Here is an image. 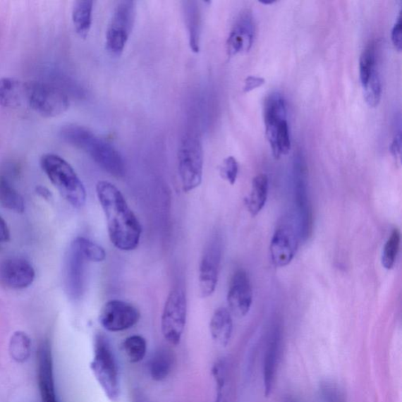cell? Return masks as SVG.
Masks as SVG:
<instances>
[{
	"label": "cell",
	"instance_id": "6da1fadb",
	"mask_svg": "<svg viewBox=\"0 0 402 402\" xmlns=\"http://www.w3.org/2000/svg\"><path fill=\"white\" fill-rule=\"evenodd\" d=\"M97 196L105 213L109 239L121 251H133L140 245L142 226L122 193L113 183L100 181Z\"/></svg>",
	"mask_w": 402,
	"mask_h": 402
},
{
	"label": "cell",
	"instance_id": "7a4b0ae2",
	"mask_svg": "<svg viewBox=\"0 0 402 402\" xmlns=\"http://www.w3.org/2000/svg\"><path fill=\"white\" fill-rule=\"evenodd\" d=\"M71 102L64 89L42 81L13 78L5 96V106L26 108L46 117H56L68 110Z\"/></svg>",
	"mask_w": 402,
	"mask_h": 402
},
{
	"label": "cell",
	"instance_id": "3957f363",
	"mask_svg": "<svg viewBox=\"0 0 402 402\" xmlns=\"http://www.w3.org/2000/svg\"><path fill=\"white\" fill-rule=\"evenodd\" d=\"M61 136L68 144L86 152L109 174L117 178L126 175V165L120 152L91 130L78 124H68L61 128Z\"/></svg>",
	"mask_w": 402,
	"mask_h": 402
},
{
	"label": "cell",
	"instance_id": "277c9868",
	"mask_svg": "<svg viewBox=\"0 0 402 402\" xmlns=\"http://www.w3.org/2000/svg\"><path fill=\"white\" fill-rule=\"evenodd\" d=\"M40 164L48 178L69 204L75 209L85 205V187L66 159L56 154H47L41 158Z\"/></svg>",
	"mask_w": 402,
	"mask_h": 402
},
{
	"label": "cell",
	"instance_id": "5b68a950",
	"mask_svg": "<svg viewBox=\"0 0 402 402\" xmlns=\"http://www.w3.org/2000/svg\"><path fill=\"white\" fill-rule=\"evenodd\" d=\"M90 367L107 398L116 402L120 398L121 391L119 367L106 336L96 335L94 358Z\"/></svg>",
	"mask_w": 402,
	"mask_h": 402
},
{
	"label": "cell",
	"instance_id": "8992f818",
	"mask_svg": "<svg viewBox=\"0 0 402 402\" xmlns=\"http://www.w3.org/2000/svg\"><path fill=\"white\" fill-rule=\"evenodd\" d=\"M293 193L296 212V216L293 217L299 231L300 240L306 241L312 232L313 217L308 195L307 164L301 154H298L294 159Z\"/></svg>",
	"mask_w": 402,
	"mask_h": 402
},
{
	"label": "cell",
	"instance_id": "52a82bcc",
	"mask_svg": "<svg viewBox=\"0 0 402 402\" xmlns=\"http://www.w3.org/2000/svg\"><path fill=\"white\" fill-rule=\"evenodd\" d=\"M178 168L183 189L193 191L202 183L204 152L202 145L196 136H185L179 145Z\"/></svg>",
	"mask_w": 402,
	"mask_h": 402
},
{
	"label": "cell",
	"instance_id": "ba28073f",
	"mask_svg": "<svg viewBox=\"0 0 402 402\" xmlns=\"http://www.w3.org/2000/svg\"><path fill=\"white\" fill-rule=\"evenodd\" d=\"M135 20V2L118 3L106 31V47L110 54L119 56L123 53L133 30Z\"/></svg>",
	"mask_w": 402,
	"mask_h": 402
},
{
	"label": "cell",
	"instance_id": "9c48e42d",
	"mask_svg": "<svg viewBox=\"0 0 402 402\" xmlns=\"http://www.w3.org/2000/svg\"><path fill=\"white\" fill-rule=\"evenodd\" d=\"M187 302L183 289L171 291L166 301L162 317V334L170 344L181 341L186 323Z\"/></svg>",
	"mask_w": 402,
	"mask_h": 402
},
{
	"label": "cell",
	"instance_id": "30bf717a",
	"mask_svg": "<svg viewBox=\"0 0 402 402\" xmlns=\"http://www.w3.org/2000/svg\"><path fill=\"white\" fill-rule=\"evenodd\" d=\"M300 241L294 217L286 218L277 226L269 245L270 259L276 267H285L295 257Z\"/></svg>",
	"mask_w": 402,
	"mask_h": 402
},
{
	"label": "cell",
	"instance_id": "8fae6325",
	"mask_svg": "<svg viewBox=\"0 0 402 402\" xmlns=\"http://www.w3.org/2000/svg\"><path fill=\"white\" fill-rule=\"evenodd\" d=\"M140 312L133 304L113 300L102 307L99 315L102 327L111 332L126 331L140 321Z\"/></svg>",
	"mask_w": 402,
	"mask_h": 402
},
{
	"label": "cell",
	"instance_id": "7c38bea8",
	"mask_svg": "<svg viewBox=\"0 0 402 402\" xmlns=\"http://www.w3.org/2000/svg\"><path fill=\"white\" fill-rule=\"evenodd\" d=\"M221 247L218 238L213 239L205 249L199 267V292L201 298L211 296L219 279Z\"/></svg>",
	"mask_w": 402,
	"mask_h": 402
},
{
	"label": "cell",
	"instance_id": "4fadbf2b",
	"mask_svg": "<svg viewBox=\"0 0 402 402\" xmlns=\"http://www.w3.org/2000/svg\"><path fill=\"white\" fill-rule=\"evenodd\" d=\"M87 262L73 241L66 255L64 277L66 293L73 300H80L85 293Z\"/></svg>",
	"mask_w": 402,
	"mask_h": 402
},
{
	"label": "cell",
	"instance_id": "5bb4252c",
	"mask_svg": "<svg viewBox=\"0 0 402 402\" xmlns=\"http://www.w3.org/2000/svg\"><path fill=\"white\" fill-rule=\"evenodd\" d=\"M250 279L245 269L236 272L229 286L227 302L232 313L239 317L248 314L252 305Z\"/></svg>",
	"mask_w": 402,
	"mask_h": 402
},
{
	"label": "cell",
	"instance_id": "9a60e30c",
	"mask_svg": "<svg viewBox=\"0 0 402 402\" xmlns=\"http://www.w3.org/2000/svg\"><path fill=\"white\" fill-rule=\"evenodd\" d=\"M255 37V23L250 11H242L232 28L226 41L229 56L250 51Z\"/></svg>",
	"mask_w": 402,
	"mask_h": 402
},
{
	"label": "cell",
	"instance_id": "2e32d148",
	"mask_svg": "<svg viewBox=\"0 0 402 402\" xmlns=\"http://www.w3.org/2000/svg\"><path fill=\"white\" fill-rule=\"evenodd\" d=\"M36 273L29 261L13 257L0 264V282L11 289H24L34 281Z\"/></svg>",
	"mask_w": 402,
	"mask_h": 402
},
{
	"label": "cell",
	"instance_id": "e0dca14e",
	"mask_svg": "<svg viewBox=\"0 0 402 402\" xmlns=\"http://www.w3.org/2000/svg\"><path fill=\"white\" fill-rule=\"evenodd\" d=\"M38 379L42 402H59L55 392L51 346L41 342L37 351Z\"/></svg>",
	"mask_w": 402,
	"mask_h": 402
},
{
	"label": "cell",
	"instance_id": "ac0fdd59",
	"mask_svg": "<svg viewBox=\"0 0 402 402\" xmlns=\"http://www.w3.org/2000/svg\"><path fill=\"white\" fill-rule=\"evenodd\" d=\"M287 121L286 103L279 93L269 95L264 105L266 134L272 152L276 148L277 130L281 122Z\"/></svg>",
	"mask_w": 402,
	"mask_h": 402
},
{
	"label": "cell",
	"instance_id": "d6986e66",
	"mask_svg": "<svg viewBox=\"0 0 402 402\" xmlns=\"http://www.w3.org/2000/svg\"><path fill=\"white\" fill-rule=\"evenodd\" d=\"M281 355V334L275 329L270 335L263 360L262 377L266 397L272 395L276 382Z\"/></svg>",
	"mask_w": 402,
	"mask_h": 402
},
{
	"label": "cell",
	"instance_id": "ffe728a7",
	"mask_svg": "<svg viewBox=\"0 0 402 402\" xmlns=\"http://www.w3.org/2000/svg\"><path fill=\"white\" fill-rule=\"evenodd\" d=\"M233 330L231 313L225 307H219L213 314L210 322V332L213 341L221 346L231 342Z\"/></svg>",
	"mask_w": 402,
	"mask_h": 402
},
{
	"label": "cell",
	"instance_id": "44dd1931",
	"mask_svg": "<svg viewBox=\"0 0 402 402\" xmlns=\"http://www.w3.org/2000/svg\"><path fill=\"white\" fill-rule=\"evenodd\" d=\"M183 13L187 30L189 33V43L191 50L198 53L201 26L200 10L197 2H183Z\"/></svg>",
	"mask_w": 402,
	"mask_h": 402
},
{
	"label": "cell",
	"instance_id": "7402d4cb",
	"mask_svg": "<svg viewBox=\"0 0 402 402\" xmlns=\"http://www.w3.org/2000/svg\"><path fill=\"white\" fill-rule=\"evenodd\" d=\"M94 2L90 0H78L73 6L72 19L76 33L86 39L92 24Z\"/></svg>",
	"mask_w": 402,
	"mask_h": 402
},
{
	"label": "cell",
	"instance_id": "603a6c76",
	"mask_svg": "<svg viewBox=\"0 0 402 402\" xmlns=\"http://www.w3.org/2000/svg\"><path fill=\"white\" fill-rule=\"evenodd\" d=\"M269 179L264 174L255 176L252 181L250 194L246 200L248 210L252 217L257 214L264 207L268 196Z\"/></svg>",
	"mask_w": 402,
	"mask_h": 402
},
{
	"label": "cell",
	"instance_id": "cb8c5ba5",
	"mask_svg": "<svg viewBox=\"0 0 402 402\" xmlns=\"http://www.w3.org/2000/svg\"><path fill=\"white\" fill-rule=\"evenodd\" d=\"M174 363L175 358L171 351L165 348L159 349L150 360L151 378L157 382L164 380L170 375Z\"/></svg>",
	"mask_w": 402,
	"mask_h": 402
},
{
	"label": "cell",
	"instance_id": "d4e9b609",
	"mask_svg": "<svg viewBox=\"0 0 402 402\" xmlns=\"http://www.w3.org/2000/svg\"><path fill=\"white\" fill-rule=\"evenodd\" d=\"M0 205L17 213H23L25 209L23 197L4 176H0Z\"/></svg>",
	"mask_w": 402,
	"mask_h": 402
},
{
	"label": "cell",
	"instance_id": "484cf974",
	"mask_svg": "<svg viewBox=\"0 0 402 402\" xmlns=\"http://www.w3.org/2000/svg\"><path fill=\"white\" fill-rule=\"evenodd\" d=\"M123 349L130 363H138L147 355V343L142 336H130L123 341Z\"/></svg>",
	"mask_w": 402,
	"mask_h": 402
},
{
	"label": "cell",
	"instance_id": "4316f807",
	"mask_svg": "<svg viewBox=\"0 0 402 402\" xmlns=\"http://www.w3.org/2000/svg\"><path fill=\"white\" fill-rule=\"evenodd\" d=\"M31 341L23 331H16L11 339L10 353L18 363H24L30 358Z\"/></svg>",
	"mask_w": 402,
	"mask_h": 402
},
{
	"label": "cell",
	"instance_id": "83f0119b",
	"mask_svg": "<svg viewBox=\"0 0 402 402\" xmlns=\"http://www.w3.org/2000/svg\"><path fill=\"white\" fill-rule=\"evenodd\" d=\"M401 245V232L398 229H394L389 238L387 239L382 254V265L390 270L396 262Z\"/></svg>",
	"mask_w": 402,
	"mask_h": 402
},
{
	"label": "cell",
	"instance_id": "f1b7e54d",
	"mask_svg": "<svg viewBox=\"0 0 402 402\" xmlns=\"http://www.w3.org/2000/svg\"><path fill=\"white\" fill-rule=\"evenodd\" d=\"M74 243L87 262H102L106 258L105 249L85 238L75 239Z\"/></svg>",
	"mask_w": 402,
	"mask_h": 402
},
{
	"label": "cell",
	"instance_id": "f546056e",
	"mask_svg": "<svg viewBox=\"0 0 402 402\" xmlns=\"http://www.w3.org/2000/svg\"><path fill=\"white\" fill-rule=\"evenodd\" d=\"M376 66V50L373 43L365 47L360 58V79L364 87Z\"/></svg>",
	"mask_w": 402,
	"mask_h": 402
},
{
	"label": "cell",
	"instance_id": "4dcf8cb0",
	"mask_svg": "<svg viewBox=\"0 0 402 402\" xmlns=\"http://www.w3.org/2000/svg\"><path fill=\"white\" fill-rule=\"evenodd\" d=\"M365 90V99L368 106L371 108H376L379 106L382 96V83L380 76L376 68L370 75L368 82L363 87Z\"/></svg>",
	"mask_w": 402,
	"mask_h": 402
},
{
	"label": "cell",
	"instance_id": "1f68e13d",
	"mask_svg": "<svg viewBox=\"0 0 402 402\" xmlns=\"http://www.w3.org/2000/svg\"><path fill=\"white\" fill-rule=\"evenodd\" d=\"M212 375L217 384L216 402H227V367L224 360H219L214 365Z\"/></svg>",
	"mask_w": 402,
	"mask_h": 402
},
{
	"label": "cell",
	"instance_id": "d6a6232c",
	"mask_svg": "<svg viewBox=\"0 0 402 402\" xmlns=\"http://www.w3.org/2000/svg\"><path fill=\"white\" fill-rule=\"evenodd\" d=\"M291 150V138L288 123L287 121L281 123L277 130L276 148L273 155L276 159H279L282 155L288 154Z\"/></svg>",
	"mask_w": 402,
	"mask_h": 402
},
{
	"label": "cell",
	"instance_id": "836d02e7",
	"mask_svg": "<svg viewBox=\"0 0 402 402\" xmlns=\"http://www.w3.org/2000/svg\"><path fill=\"white\" fill-rule=\"evenodd\" d=\"M239 165L237 159L231 156L226 157L220 167V176L231 185H234L238 176Z\"/></svg>",
	"mask_w": 402,
	"mask_h": 402
},
{
	"label": "cell",
	"instance_id": "e575fe53",
	"mask_svg": "<svg viewBox=\"0 0 402 402\" xmlns=\"http://www.w3.org/2000/svg\"><path fill=\"white\" fill-rule=\"evenodd\" d=\"M391 39L395 49L401 51L402 48V22L401 13L397 19L396 23H395L393 27Z\"/></svg>",
	"mask_w": 402,
	"mask_h": 402
},
{
	"label": "cell",
	"instance_id": "d590c367",
	"mask_svg": "<svg viewBox=\"0 0 402 402\" xmlns=\"http://www.w3.org/2000/svg\"><path fill=\"white\" fill-rule=\"evenodd\" d=\"M265 79L260 78V76H248L245 80V86L243 91L245 93L250 92L253 90L261 87L265 84Z\"/></svg>",
	"mask_w": 402,
	"mask_h": 402
},
{
	"label": "cell",
	"instance_id": "8d00e7d4",
	"mask_svg": "<svg viewBox=\"0 0 402 402\" xmlns=\"http://www.w3.org/2000/svg\"><path fill=\"white\" fill-rule=\"evenodd\" d=\"M390 150L394 158L396 159V162L399 161L401 152V129H399L398 131H396V133H395L393 141L391 144Z\"/></svg>",
	"mask_w": 402,
	"mask_h": 402
},
{
	"label": "cell",
	"instance_id": "74e56055",
	"mask_svg": "<svg viewBox=\"0 0 402 402\" xmlns=\"http://www.w3.org/2000/svg\"><path fill=\"white\" fill-rule=\"evenodd\" d=\"M10 237L11 234L8 224L0 217V242H8L10 240Z\"/></svg>",
	"mask_w": 402,
	"mask_h": 402
},
{
	"label": "cell",
	"instance_id": "f35d334b",
	"mask_svg": "<svg viewBox=\"0 0 402 402\" xmlns=\"http://www.w3.org/2000/svg\"><path fill=\"white\" fill-rule=\"evenodd\" d=\"M36 192L39 196L43 197L45 200H48L52 198V193L45 186L37 185L36 187Z\"/></svg>",
	"mask_w": 402,
	"mask_h": 402
},
{
	"label": "cell",
	"instance_id": "ab89813d",
	"mask_svg": "<svg viewBox=\"0 0 402 402\" xmlns=\"http://www.w3.org/2000/svg\"><path fill=\"white\" fill-rule=\"evenodd\" d=\"M260 3L262 4H266V5H267V4H274V2H273V1H269V2L260 1Z\"/></svg>",
	"mask_w": 402,
	"mask_h": 402
}]
</instances>
